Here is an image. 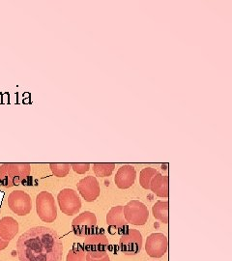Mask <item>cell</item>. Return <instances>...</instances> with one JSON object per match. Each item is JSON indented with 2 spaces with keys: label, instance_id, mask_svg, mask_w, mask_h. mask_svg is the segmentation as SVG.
Listing matches in <instances>:
<instances>
[{
  "label": "cell",
  "instance_id": "obj_2",
  "mask_svg": "<svg viewBox=\"0 0 232 261\" xmlns=\"http://www.w3.org/2000/svg\"><path fill=\"white\" fill-rule=\"evenodd\" d=\"M30 165L21 163L3 164L0 167V186H19L30 175Z\"/></svg>",
  "mask_w": 232,
  "mask_h": 261
},
{
  "label": "cell",
  "instance_id": "obj_1",
  "mask_svg": "<svg viewBox=\"0 0 232 261\" xmlns=\"http://www.w3.org/2000/svg\"><path fill=\"white\" fill-rule=\"evenodd\" d=\"M20 261H61L63 245L55 229L35 226L27 230L18 240Z\"/></svg>",
  "mask_w": 232,
  "mask_h": 261
},
{
  "label": "cell",
  "instance_id": "obj_20",
  "mask_svg": "<svg viewBox=\"0 0 232 261\" xmlns=\"http://www.w3.org/2000/svg\"><path fill=\"white\" fill-rule=\"evenodd\" d=\"M49 168L51 169L53 173L57 177H65L68 175L70 171V165L69 164H57L53 163L49 165Z\"/></svg>",
  "mask_w": 232,
  "mask_h": 261
},
{
  "label": "cell",
  "instance_id": "obj_12",
  "mask_svg": "<svg viewBox=\"0 0 232 261\" xmlns=\"http://www.w3.org/2000/svg\"><path fill=\"white\" fill-rule=\"evenodd\" d=\"M137 176L136 169L132 166H123L119 168L114 182L119 189H129L134 185Z\"/></svg>",
  "mask_w": 232,
  "mask_h": 261
},
{
  "label": "cell",
  "instance_id": "obj_21",
  "mask_svg": "<svg viewBox=\"0 0 232 261\" xmlns=\"http://www.w3.org/2000/svg\"><path fill=\"white\" fill-rule=\"evenodd\" d=\"M86 260L87 261H111L108 252H104L100 254H90L86 253Z\"/></svg>",
  "mask_w": 232,
  "mask_h": 261
},
{
  "label": "cell",
  "instance_id": "obj_9",
  "mask_svg": "<svg viewBox=\"0 0 232 261\" xmlns=\"http://www.w3.org/2000/svg\"><path fill=\"white\" fill-rule=\"evenodd\" d=\"M167 238L163 233H152L149 235L145 243V251L150 257L160 258L167 251Z\"/></svg>",
  "mask_w": 232,
  "mask_h": 261
},
{
  "label": "cell",
  "instance_id": "obj_14",
  "mask_svg": "<svg viewBox=\"0 0 232 261\" xmlns=\"http://www.w3.org/2000/svg\"><path fill=\"white\" fill-rule=\"evenodd\" d=\"M150 190L160 197L168 196V176L157 173L150 183Z\"/></svg>",
  "mask_w": 232,
  "mask_h": 261
},
{
  "label": "cell",
  "instance_id": "obj_4",
  "mask_svg": "<svg viewBox=\"0 0 232 261\" xmlns=\"http://www.w3.org/2000/svg\"><path fill=\"white\" fill-rule=\"evenodd\" d=\"M123 214L126 222L134 225H144L149 218L147 207L139 200L129 201L123 207Z\"/></svg>",
  "mask_w": 232,
  "mask_h": 261
},
{
  "label": "cell",
  "instance_id": "obj_23",
  "mask_svg": "<svg viewBox=\"0 0 232 261\" xmlns=\"http://www.w3.org/2000/svg\"><path fill=\"white\" fill-rule=\"evenodd\" d=\"M8 245H9L8 241H5V240H3V239L0 238V251L6 249V248L8 247Z\"/></svg>",
  "mask_w": 232,
  "mask_h": 261
},
{
  "label": "cell",
  "instance_id": "obj_18",
  "mask_svg": "<svg viewBox=\"0 0 232 261\" xmlns=\"http://www.w3.org/2000/svg\"><path fill=\"white\" fill-rule=\"evenodd\" d=\"M158 173V171L155 168H143L140 172V177H139V183L141 187L145 190L150 189V183L153 177Z\"/></svg>",
  "mask_w": 232,
  "mask_h": 261
},
{
  "label": "cell",
  "instance_id": "obj_16",
  "mask_svg": "<svg viewBox=\"0 0 232 261\" xmlns=\"http://www.w3.org/2000/svg\"><path fill=\"white\" fill-rule=\"evenodd\" d=\"M153 216L163 224H168V201H157L152 207Z\"/></svg>",
  "mask_w": 232,
  "mask_h": 261
},
{
  "label": "cell",
  "instance_id": "obj_7",
  "mask_svg": "<svg viewBox=\"0 0 232 261\" xmlns=\"http://www.w3.org/2000/svg\"><path fill=\"white\" fill-rule=\"evenodd\" d=\"M142 235L137 229H128V231L122 235L119 241L121 252L126 255H136L142 248Z\"/></svg>",
  "mask_w": 232,
  "mask_h": 261
},
{
  "label": "cell",
  "instance_id": "obj_5",
  "mask_svg": "<svg viewBox=\"0 0 232 261\" xmlns=\"http://www.w3.org/2000/svg\"><path fill=\"white\" fill-rule=\"evenodd\" d=\"M57 201L62 213L68 216L78 214L82 208V201L73 189H64L57 196Z\"/></svg>",
  "mask_w": 232,
  "mask_h": 261
},
{
  "label": "cell",
  "instance_id": "obj_11",
  "mask_svg": "<svg viewBox=\"0 0 232 261\" xmlns=\"http://www.w3.org/2000/svg\"><path fill=\"white\" fill-rule=\"evenodd\" d=\"M78 190L87 202L96 200L101 193L99 182L94 176H87L82 179L78 184Z\"/></svg>",
  "mask_w": 232,
  "mask_h": 261
},
{
  "label": "cell",
  "instance_id": "obj_22",
  "mask_svg": "<svg viewBox=\"0 0 232 261\" xmlns=\"http://www.w3.org/2000/svg\"><path fill=\"white\" fill-rule=\"evenodd\" d=\"M89 164H72V168L79 174H84L89 170Z\"/></svg>",
  "mask_w": 232,
  "mask_h": 261
},
{
  "label": "cell",
  "instance_id": "obj_6",
  "mask_svg": "<svg viewBox=\"0 0 232 261\" xmlns=\"http://www.w3.org/2000/svg\"><path fill=\"white\" fill-rule=\"evenodd\" d=\"M96 225L97 218L95 214L89 211H85L74 219L72 223V228L76 236L85 238L89 235L96 233Z\"/></svg>",
  "mask_w": 232,
  "mask_h": 261
},
{
  "label": "cell",
  "instance_id": "obj_3",
  "mask_svg": "<svg viewBox=\"0 0 232 261\" xmlns=\"http://www.w3.org/2000/svg\"><path fill=\"white\" fill-rule=\"evenodd\" d=\"M36 211L39 218L45 223H54L57 218L56 201L48 192H41L36 197Z\"/></svg>",
  "mask_w": 232,
  "mask_h": 261
},
{
  "label": "cell",
  "instance_id": "obj_8",
  "mask_svg": "<svg viewBox=\"0 0 232 261\" xmlns=\"http://www.w3.org/2000/svg\"><path fill=\"white\" fill-rule=\"evenodd\" d=\"M8 206L10 209L19 216H25L32 209V202L29 195L23 191H14L8 196Z\"/></svg>",
  "mask_w": 232,
  "mask_h": 261
},
{
  "label": "cell",
  "instance_id": "obj_19",
  "mask_svg": "<svg viewBox=\"0 0 232 261\" xmlns=\"http://www.w3.org/2000/svg\"><path fill=\"white\" fill-rule=\"evenodd\" d=\"M114 168H115L114 164H95L93 167L96 176H99V177L111 176Z\"/></svg>",
  "mask_w": 232,
  "mask_h": 261
},
{
  "label": "cell",
  "instance_id": "obj_17",
  "mask_svg": "<svg viewBox=\"0 0 232 261\" xmlns=\"http://www.w3.org/2000/svg\"><path fill=\"white\" fill-rule=\"evenodd\" d=\"M66 261H87L84 246L81 244H74V247L68 252Z\"/></svg>",
  "mask_w": 232,
  "mask_h": 261
},
{
  "label": "cell",
  "instance_id": "obj_15",
  "mask_svg": "<svg viewBox=\"0 0 232 261\" xmlns=\"http://www.w3.org/2000/svg\"><path fill=\"white\" fill-rule=\"evenodd\" d=\"M107 224L114 228H123L126 227L127 222L123 214V206L112 207L110 212L107 215Z\"/></svg>",
  "mask_w": 232,
  "mask_h": 261
},
{
  "label": "cell",
  "instance_id": "obj_10",
  "mask_svg": "<svg viewBox=\"0 0 232 261\" xmlns=\"http://www.w3.org/2000/svg\"><path fill=\"white\" fill-rule=\"evenodd\" d=\"M84 251L90 254H100L108 252L109 240L104 232H96L85 237L84 243Z\"/></svg>",
  "mask_w": 232,
  "mask_h": 261
},
{
  "label": "cell",
  "instance_id": "obj_13",
  "mask_svg": "<svg viewBox=\"0 0 232 261\" xmlns=\"http://www.w3.org/2000/svg\"><path fill=\"white\" fill-rule=\"evenodd\" d=\"M19 231V224L12 217H4L0 220V238L10 242Z\"/></svg>",
  "mask_w": 232,
  "mask_h": 261
}]
</instances>
